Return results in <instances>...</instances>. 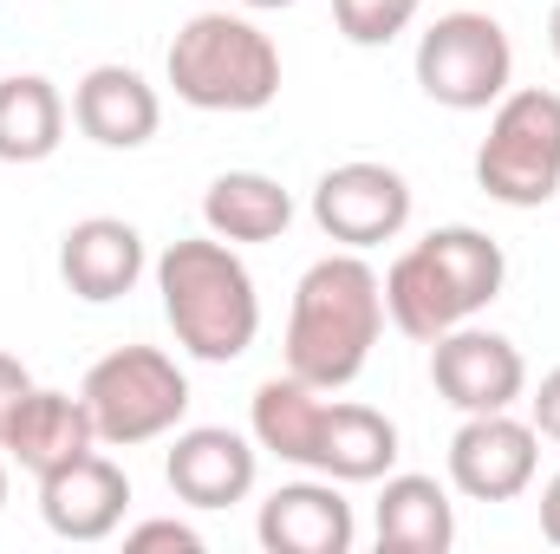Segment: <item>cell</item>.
I'll return each mask as SVG.
<instances>
[{
    "mask_svg": "<svg viewBox=\"0 0 560 554\" xmlns=\"http://www.w3.org/2000/svg\"><path fill=\"white\" fill-rule=\"evenodd\" d=\"M255 476H261V443L255 437H242L229 424L170 430L163 483L176 489V503H189V509H229V503L255 496Z\"/></svg>",
    "mask_w": 560,
    "mask_h": 554,
    "instance_id": "11",
    "label": "cell"
},
{
    "mask_svg": "<svg viewBox=\"0 0 560 554\" xmlns=\"http://www.w3.org/2000/svg\"><path fill=\"white\" fill-rule=\"evenodd\" d=\"M541 535L560 549V470L548 476V489H541Z\"/></svg>",
    "mask_w": 560,
    "mask_h": 554,
    "instance_id": "26",
    "label": "cell"
},
{
    "mask_svg": "<svg viewBox=\"0 0 560 554\" xmlns=\"http://www.w3.org/2000/svg\"><path fill=\"white\" fill-rule=\"evenodd\" d=\"M548 46H555V59H560V0H555V13H548Z\"/></svg>",
    "mask_w": 560,
    "mask_h": 554,
    "instance_id": "27",
    "label": "cell"
},
{
    "mask_svg": "<svg viewBox=\"0 0 560 554\" xmlns=\"http://www.w3.org/2000/svg\"><path fill=\"white\" fill-rule=\"evenodd\" d=\"M202 222L222 242H280L293 229V196L268 170H222L202 196Z\"/></svg>",
    "mask_w": 560,
    "mask_h": 554,
    "instance_id": "20",
    "label": "cell"
},
{
    "mask_svg": "<svg viewBox=\"0 0 560 554\" xmlns=\"http://www.w3.org/2000/svg\"><path fill=\"white\" fill-rule=\"evenodd\" d=\"M372 535H378V554H450L456 549V503L436 476L398 470L378 489Z\"/></svg>",
    "mask_w": 560,
    "mask_h": 554,
    "instance_id": "17",
    "label": "cell"
},
{
    "mask_svg": "<svg viewBox=\"0 0 560 554\" xmlns=\"http://www.w3.org/2000/svg\"><path fill=\"white\" fill-rule=\"evenodd\" d=\"M502 280H509V255L495 235L469 222H443L385 268V320L405 339L430 346L436 333L476 320L502 293Z\"/></svg>",
    "mask_w": 560,
    "mask_h": 554,
    "instance_id": "3",
    "label": "cell"
},
{
    "mask_svg": "<svg viewBox=\"0 0 560 554\" xmlns=\"http://www.w3.org/2000/svg\"><path fill=\"white\" fill-rule=\"evenodd\" d=\"M33 399V372L13 359V353H0V437H7V424H13V412Z\"/></svg>",
    "mask_w": 560,
    "mask_h": 554,
    "instance_id": "24",
    "label": "cell"
},
{
    "mask_svg": "<svg viewBox=\"0 0 560 554\" xmlns=\"http://www.w3.org/2000/svg\"><path fill=\"white\" fill-rule=\"evenodd\" d=\"M430 385L463 417L515 412V399L528 392V359H522V346L509 333H489V326L463 320V326L430 339Z\"/></svg>",
    "mask_w": 560,
    "mask_h": 554,
    "instance_id": "9",
    "label": "cell"
},
{
    "mask_svg": "<svg viewBox=\"0 0 560 554\" xmlns=\"http://www.w3.org/2000/svg\"><path fill=\"white\" fill-rule=\"evenodd\" d=\"M528 424H535L548 443H560V366L535 385V399H528Z\"/></svg>",
    "mask_w": 560,
    "mask_h": 554,
    "instance_id": "25",
    "label": "cell"
},
{
    "mask_svg": "<svg viewBox=\"0 0 560 554\" xmlns=\"http://www.w3.org/2000/svg\"><path fill=\"white\" fill-rule=\"evenodd\" d=\"M0 450H7L26 476H52V470H66L72 457L98 450V424L85 412V399L33 385V399H26V405L13 412V424H7Z\"/></svg>",
    "mask_w": 560,
    "mask_h": 554,
    "instance_id": "16",
    "label": "cell"
},
{
    "mask_svg": "<svg viewBox=\"0 0 560 554\" xmlns=\"http://www.w3.org/2000/svg\"><path fill=\"white\" fill-rule=\"evenodd\" d=\"M541 430L515 412H476L450 437V483L469 503H515L535 489Z\"/></svg>",
    "mask_w": 560,
    "mask_h": 554,
    "instance_id": "10",
    "label": "cell"
},
{
    "mask_svg": "<svg viewBox=\"0 0 560 554\" xmlns=\"http://www.w3.org/2000/svg\"><path fill=\"white\" fill-rule=\"evenodd\" d=\"M72 125L98 150H143L163 125V99L138 66H92L72 85Z\"/></svg>",
    "mask_w": 560,
    "mask_h": 554,
    "instance_id": "15",
    "label": "cell"
},
{
    "mask_svg": "<svg viewBox=\"0 0 560 554\" xmlns=\"http://www.w3.org/2000/svg\"><path fill=\"white\" fill-rule=\"evenodd\" d=\"M313 222H319L326 242L365 255V249L398 242V235L411 229V183H405V170L372 163V157L332 163V170L313 183Z\"/></svg>",
    "mask_w": 560,
    "mask_h": 554,
    "instance_id": "8",
    "label": "cell"
},
{
    "mask_svg": "<svg viewBox=\"0 0 560 554\" xmlns=\"http://www.w3.org/2000/svg\"><path fill=\"white\" fill-rule=\"evenodd\" d=\"M378 333H385V275L359 249H332L293 287L287 372L319 392H346L372 366Z\"/></svg>",
    "mask_w": 560,
    "mask_h": 554,
    "instance_id": "1",
    "label": "cell"
},
{
    "mask_svg": "<svg viewBox=\"0 0 560 554\" xmlns=\"http://www.w3.org/2000/svg\"><path fill=\"white\" fill-rule=\"evenodd\" d=\"M125 549L131 554H150V549H176V554H202V535L176 516H150L138 529H125Z\"/></svg>",
    "mask_w": 560,
    "mask_h": 554,
    "instance_id": "23",
    "label": "cell"
},
{
    "mask_svg": "<svg viewBox=\"0 0 560 554\" xmlns=\"http://www.w3.org/2000/svg\"><path fill=\"white\" fill-rule=\"evenodd\" d=\"M242 7H255V13H280V7H293V0H242Z\"/></svg>",
    "mask_w": 560,
    "mask_h": 554,
    "instance_id": "28",
    "label": "cell"
},
{
    "mask_svg": "<svg viewBox=\"0 0 560 554\" xmlns=\"http://www.w3.org/2000/svg\"><path fill=\"white\" fill-rule=\"evenodd\" d=\"M255 535H261L268 554H352L359 516H352L346 489L313 470V476H300V483H280L275 496L261 503Z\"/></svg>",
    "mask_w": 560,
    "mask_h": 554,
    "instance_id": "13",
    "label": "cell"
},
{
    "mask_svg": "<svg viewBox=\"0 0 560 554\" xmlns=\"http://www.w3.org/2000/svg\"><path fill=\"white\" fill-rule=\"evenodd\" d=\"M398 463V424L372 405L326 399V430H319V476L332 483H385Z\"/></svg>",
    "mask_w": 560,
    "mask_h": 554,
    "instance_id": "19",
    "label": "cell"
},
{
    "mask_svg": "<svg viewBox=\"0 0 560 554\" xmlns=\"http://www.w3.org/2000/svg\"><path fill=\"white\" fill-rule=\"evenodd\" d=\"M411 72H418L430 105H443V112H489L515 85V46H509L495 13L456 7V13H436L423 26Z\"/></svg>",
    "mask_w": 560,
    "mask_h": 554,
    "instance_id": "7",
    "label": "cell"
},
{
    "mask_svg": "<svg viewBox=\"0 0 560 554\" xmlns=\"http://www.w3.org/2000/svg\"><path fill=\"white\" fill-rule=\"evenodd\" d=\"M319 430H326V392L319 385H306L293 372H275V379L255 385V399H248V437L268 457L293 463V470H313L319 463Z\"/></svg>",
    "mask_w": 560,
    "mask_h": 554,
    "instance_id": "18",
    "label": "cell"
},
{
    "mask_svg": "<svg viewBox=\"0 0 560 554\" xmlns=\"http://www.w3.org/2000/svg\"><path fill=\"white\" fill-rule=\"evenodd\" d=\"M418 7H423V0H418Z\"/></svg>",
    "mask_w": 560,
    "mask_h": 554,
    "instance_id": "30",
    "label": "cell"
},
{
    "mask_svg": "<svg viewBox=\"0 0 560 554\" xmlns=\"http://www.w3.org/2000/svg\"><path fill=\"white\" fill-rule=\"evenodd\" d=\"M476 189L509 209H541L560 196V92L522 85L489 105V138L476 143Z\"/></svg>",
    "mask_w": 560,
    "mask_h": 554,
    "instance_id": "5",
    "label": "cell"
},
{
    "mask_svg": "<svg viewBox=\"0 0 560 554\" xmlns=\"http://www.w3.org/2000/svg\"><path fill=\"white\" fill-rule=\"evenodd\" d=\"M156 293L176 346L202 366H235L261 333V293L235 242L183 235L156 255Z\"/></svg>",
    "mask_w": 560,
    "mask_h": 554,
    "instance_id": "2",
    "label": "cell"
},
{
    "mask_svg": "<svg viewBox=\"0 0 560 554\" xmlns=\"http://www.w3.org/2000/svg\"><path fill=\"white\" fill-rule=\"evenodd\" d=\"M79 399H85V412L98 424V443L138 450V443H156V437L183 430V417H189V372L163 346H118V353H105L85 372Z\"/></svg>",
    "mask_w": 560,
    "mask_h": 554,
    "instance_id": "6",
    "label": "cell"
},
{
    "mask_svg": "<svg viewBox=\"0 0 560 554\" xmlns=\"http://www.w3.org/2000/svg\"><path fill=\"white\" fill-rule=\"evenodd\" d=\"M332 20L352 46H392L418 20V0H332Z\"/></svg>",
    "mask_w": 560,
    "mask_h": 554,
    "instance_id": "22",
    "label": "cell"
},
{
    "mask_svg": "<svg viewBox=\"0 0 560 554\" xmlns=\"http://www.w3.org/2000/svg\"><path fill=\"white\" fill-rule=\"evenodd\" d=\"M0 509H7V463H0Z\"/></svg>",
    "mask_w": 560,
    "mask_h": 554,
    "instance_id": "29",
    "label": "cell"
},
{
    "mask_svg": "<svg viewBox=\"0 0 560 554\" xmlns=\"http://www.w3.org/2000/svg\"><path fill=\"white\" fill-rule=\"evenodd\" d=\"M39 516H46V529L59 542H79V549L112 542L125 529V516H131V476L105 450H85L66 470L39 476Z\"/></svg>",
    "mask_w": 560,
    "mask_h": 554,
    "instance_id": "12",
    "label": "cell"
},
{
    "mask_svg": "<svg viewBox=\"0 0 560 554\" xmlns=\"http://www.w3.org/2000/svg\"><path fill=\"white\" fill-rule=\"evenodd\" d=\"M143 235L125 216H85L59 235V280L85 300V307H112L143 280Z\"/></svg>",
    "mask_w": 560,
    "mask_h": 554,
    "instance_id": "14",
    "label": "cell"
},
{
    "mask_svg": "<svg viewBox=\"0 0 560 554\" xmlns=\"http://www.w3.org/2000/svg\"><path fill=\"white\" fill-rule=\"evenodd\" d=\"M66 99L39 72L0 79V163H46L66 143Z\"/></svg>",
    "mask_w": 560,
    "mask_h": 554,
    "instance_id": "21",
    "label": "cell"
},
{
    "mask_svg": "<svg viewBox=\"0 0 560 554\" xmlns=\"http://www.w3.org/2000/svg\"><path fill=\"white\" fill-rule=\"evenodd\" d=\"M170 85L196 112H268L280 99V46L248 20V13H196L176 26Z\"/></svg>",
    "mask_w": 560,
    "mask_h": 554,
    "instance_id": "4",
    "label": "cell"
}]
</instances>
